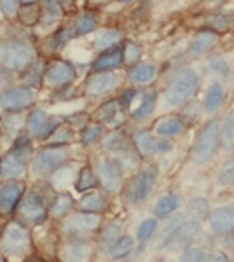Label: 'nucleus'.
I'll return each mask as SVG.
<instances>
[{"mask_svg":"<svg viewBox=\"0 0 234 262\" xmlns=\"http://www.w3.org/2000/svg\"><path fill=\"white\" fill-rule=\"evenodd\" d=\"M98 25H100V21H98L95 12H91V11L80 12L77 18L74 19L75 37H84V35H89V33L96 32Z\"/></svg>","mask_w":234,"mask_h":262,"instance_id":"nucleus-39","label":"nucleus"},{"mask_svg":"<svg viewBox=\"0 0 234 262\" xmlns=\"http://www.w3.org/2000/svg\"><path fill=\"white\" fill-rule=\"evenodd\" d=\"M74 138H75L74 128L65 121L63 124L58 126L56 131L51 135L46 143H51V145H70V143L74 142Z\"/></svg>","mask_w":234,"mask_h":262,"instance_id":"nucleus-45","label":"nucleus"},{"mask_svg":"<svg viewBox=\"0 0 234 262\" xmlns=\"http://www.w3.org/2000/svg\"><path fill=\"white\" fill-rule=\"evenodd\" d=\"M157 96H159V95H157L156 90H148V91L143 93L142 98H140V103L133 108V111L130 112L131 121H135V122L147 121L148 117L152 116V112L156 111Z\"/></svg>","mask_w":234,"mask_h":262,"instance_id":"nucleus-29","label":"nucleus"},{"mask_svg":"<svg viewBox=\"0 0 234 262\" xmlns=\"http://www.w3.org/2000/svg\"><path fill=\"white\" fill-rule=\"evenodd\" d=\"M199 232V219L187 217L180 226L169 236H166L163 242L159 243V247L166 252H182L184 248L194 239V236Z\"/></svg>","mask_w":234,"mask_h":262,"instance_id":"nucleus-15","label":"nucleus"},{"mask_svg":"<svg viewBox=\"0 0 234 262\" xmlns=\"http://www.w3.org/2000/svg\"><path fill=\"white\" fill-rule=\"evenodd\" d=\"M199 86V75L198 72L190 67L178 70L173 79L166 84L163 91V98L169 107H180L185 101H189Z\"/></svg>","mask_w":234,"mask_h":262,"instance_id":"nucleus-7","label":"nucleus"},{"mask_svg":"<svg viewBox=\"0 0 234 262\" xmlns=\"http://www.w3.org/2000/svg\"><path fill=\"white\" fill-rule=\"evenodd\" d=\"M173 150V143L164 137H156L154 142V156L156 154H166V152Z\"/></svg>","mask_w":234,"mask_h":262,"instance_id":"nucleus-55","label":"nucleus"},{"mask_svg":"<svg viewBox=\"0 0 234 262\" xmlns=\"http://www.w3.org/2000/svg\"><path fill=\"white\" fill-rule=\"evenodd\" d=\"M95 252L91 238H61L56 248L59 260L67 262H82L89 260Z\"/></svg>","mask_w":234,"mask_h":262,"instance_id":"nucleus-14","label":"nucleus"},{"mask_svg":"<svg viewBox=\"0 0 234 262\" xmlns=\"http://www.w3.org/2000/svg\"><path fill=\"white\" fill-rule=\"evenodd\" d=\"M70 0H40V9H42V18L40 25L42 28L53 27V25L59 23L65 18L67 6Z\"/></svg>","mask_w":234,"mask_h":262,"instance_id":"nucleus-22","label":"nucleus"},{"mask_svg":"<svg viewBox=\"0 0 234 262\" xmlns=\"http://www.w3.org/2000/svg\"><path fill=\"white\" fill-rule=\"evenodd\" d=\"M39 101V91L28 88L21 82L0 90V112L6 114H25Z\"/></svg>","mask_w":234,"mask_h":262,"instance_id":"nucleus-8","label":"nucleus"},{"mask_svg":"<svg viewBox=\"0 0 234 262\" xmlns=\"http://www.w3.org/2000/svg\"><path fill=\"white\" fill-rule=\"evenodd\" d=\"M75 79H77V72H75V67L70 61L63 60V58H51V60L46 61L42 88L49 91L63 90V88L74 86Z\"/></svg>","mask_w":234,"mask_h":262,"instance_id":"nucleus-12","label":"nucleus"},{"mask_svg":"<svg viewBox=\"0 0 234 262\" xmlns=\"http://www.w3.org/2000/svg\"><path fill=\"white\" fill-rule=\"evenodd\" d=\"M0 262H6V257L2 255V252H0Z\"/></svg>","mask_w":234,"mask_h":262,"instance_id":"nucleus-60","label":"nucleus"},{"mask_svg":"<svg viewBox=\"0 0 234 262\" xmlns=\"http://www.w3.org/2000/svg\"><path fill=\"white\" fill-rule=\"evenodd\" d=\"M157 65L151 61H140V63H135L131 65L130 69L126 72V77H127V82L131 86H147L151 84L154 79L157 77Z\"/></svg>","mask_w":234,"mask_h":262,"instance_id":"nucleus-23","label":"nucleus"},{"mask_svg":"<svg viewBox=\"0 0 234 262\" xmlns=\"http://www.w3.org/2000/svg\"><path fill=\"white\" fill-rule=\"evenodd\" d=\"M72 161V152L69 145H51V143H42L35 147L30 161V173L28 180L39 182L48 180L54 171Z\"/></svg>","mask_w":234,"mask_h":262,"instance_id":"nucleus-5","label":"nucleus"},{"mask_svg":"<svg viewBox=\"0 0 234 262\" xmlns=\"http://www.w3.org/2000/svg\"><path fill=\"white\" fill-rule=\"evenodd\" d=\"M208 260H229V257H225L222 252H215L214 255H210V257H206Z\"/></svg>","mask_w":234,"mask_h":262,"instance_id":"nucleus-56","label":"nucleus"},{"mask_svg":"<svg viewBox=\"0 0 234 262\" xmlns=\"http://www.w3.org/2000/svg\"><path fill=\"white\" fill-rule=\"evenodd\" d=\"M220 147V121L211 119L208 121L203 129L199 131L193 149H190V161L194 164H205L215 156Z\"/></svg>","mask_w":234,"mask_h":262,"instance_id":"nucleus-11","label":"nucleus"},{"mask_svg":"<svg viewBox=\"0 0 234 262\" xmlns=\"http://www.w3.org/2000/svg\"><path fill=\"white\" fill-rule=\"evenodd\" d=\"M122 56H124V63L126 65H135V63H138L140 56H142V49H140V46L137 42H126L124 46H122Z\"/></svg>","mask_w":234,"mask_h":262,"instance_id":"nucleus-50","label":"nucleus"},{"mask_svg":"<svg viewBox=\"0 0 234 262\" xmlns=\"http://www.w3.org/2000/svg\"><path fill=\"white\" fill-rule=\"evenodd\" d=\"M75 210V198L69 191H54L49 203V219L54 222L63 221Z\"/></svg>","mask_w":234,"mask_h":262,"instance_id":"nucleus-18","label":"nucleus"},{"mask_svg":"<svg viewBox=\"0 0 234 262\" xmlns=\"http://www.w3.org/2000/svg\"><path fill=\"white\" fill-rule=\"evenodd\" d=\"M0 182H2V180H0Z\"/></svg>","mask_w":234,"mask_h":262,"instance_id":"nucleus-61","label":"nucleus"},{"mask_svg":"<svg viewBox=\"0 0 234 262\" xmlns=\"http://www.w3.org/2000/svg\"><path fill=\"white\" fill-rule=\"evenodd\" d=\"M121 65H124V56H122V48H112L101 51L96 56V60L91 63V72H114Z\"/></svg>","mask_w":234,"mask_h":262,"instance_id":"nucleus-27","label":"nucleus"},{"mask_svg":"<svg viewBox=\"0 0 234 262\" xmlns=\"http://www.w3.org/2000/svg\"><path fill=\"white\" fill-rule=\"evenodd\" d=\"M39 58L40 51L33 42V35L28 28L16 23L14 27L11 25L0 33V65H4L7 70L19 75Z\"/></svg>","mask_w":234,"mask_h":262,"instance_id":"nucleus-1","label":"nucleus"},{"mask_svg":"<svg viewBox=\"0 0 234 262\" xmlns=\"http://www.w3.org/2000/svg\"><path fill=\"white\" fill-rule=\"evenodd\" d=\"M206 27L214 32H225L234 27V12H215L206 19Z\"/></svg>","mask_w":234,"mask_h":262,"instance_id":"nucleus-44","label":"nucleus"},{"mask_svg":"<svg viewBox=\"0 0 234 262\" xmlns=\"http://www.w3.org/2000/svg\"><path fill=\"white\" fill-rule=\"evenodd\" d=\"M217 185L219 187H231V185H234V158L229 159L222 166L219 177H217Z\"/></svg>","mask_w":234,"mask_h":262,"instance_id":"nucleus-49","label":"nucleus"},{"mask_svg":"<svg viewBox=\"0 0 234 262\" xmlns=\"http://www.w3.org/2000/svg\"><path fill=\"white\" fill-rule=\"evenodd\" d=\"M122 32L117 30V28H103L96 33L95 40H93V46L98 53L101 51H107V49H112V48H117L119 44L122 42Z\"/></svg>","mask_w":234,"mask_h":262,"instance_id":"nucleus-33","label":"nucleus"},{"mask_svg":"<svg viewBox=\"0 0 234 262\" xmlns=\"http://www.w3.org/2000/svg\"><path fill=\"white\" fill-rule=\"evenodd\" d=\"M35 142L27 133H21L0 154V180H28Z\"/></svg>","mask_w":234,"mask_h":262,"instance_id":"nucleus-4","label":"nucleus"},{"mask_svg":"<svg viewBox=\"0 0 234 262\" xmlns=\"http://www.w3.org/2000/svg\"><path fill=\"white\" fill-rule=\"evenodd\" d=\"M25 114H6L2 112L0 116V131L6 135L7 138L12 142L16 137H19L21 133H25Z\"/></svg>","mask_w":234,"mask_h":262,"instance_id":"nucleus-31","label":"nucleus"},{"mask_svg":"<svg viewBox=\"0 0 234 262\" xmlns=\"http://www.w3.org/2000/svg\"><path fill=\"white\" fill-rule=\"evenodd\" d=\"M121 234H124L121 222L112 221L107 224H101L100 229L96 232V250L109 255V250L112 248V245L117 242Z\"/></svg>","mask_w":234,"mask_h":262,"instance_id":"nucleus-24","label":"nucleus"},{"mask_svg":"<svg viewBox=\"0 0 234 262\" xmlns=\"http://www.w3.org/2000/svg\"><path fill=\"white\" fill-rule=\"evenodd\" d=\"M121 4H133V2H137V0H119Z\"/></svg>","mask_w":234,"mask_h":262,"instance_id":"nucleus-59","label":"nucleus"},{"mask_svg":"<svg viewBox=\"0 0 234 262\" xmlns=\"http://www.w3.org/2000/svg\"><path fill=\"white\" fill-rule=\"evenodd\" d=\"M119 75L116 72H91L84 82V95L88 98H101L117 90Z\"/></svg>","mask_w":234,"mask_h":262,"instance_id":"nucleus-16","label":"nucleus"},{"mask_svg":"<svg viewBox=\"0 0 234 262\" xmlns=\"http://www.w3.org/2000/svg\"><path fill=\"white\" fill-rule=\"evenodd\" d=\"M109 206L107 192L98 191V189H91V191L80 192L79 200H75V210L89 213H103Z\"/></svg>","mask_w":234,"mask_h":262,"instance_id":"nucleus-19","label":"nucleus"},{"mask_svg":"<svg viewBox=\"0 0 234 262\" xmlns=\"http://www.w3.org/2000/svg\"><path fill=\"white\" fill-rule=\"evenodd\" d=\"M178 206H180V198H178L175 192L164 194L163 198H159V200L156 201V205H154V217H157L159 221L172 217V215L178 210Z\"/></svg>","mask_w":234,"mask_h":262,"instance_id":"nucleus-37","label":"nucleus"},{"mask_svg":"<svg viewBox=\"0 0 234 262\" xmlns=\"http://www.w3.org/2000/svg\"><path fill=\"white\" fill-rule=\"evenodd\" d=\"M208 213V201L205 198H194L187 203L185 208V217H193V219H201Z\"/></svg>","mask_w":234,"mask_h":262,"instance_id":"nucleus-47","label":"nucleus"},{"mask_svg":"<svg viewBox=\"0 0 234 262\" xmlns=\"http://www.w3.org/2000/svg\"><path fill=\"white\" fill-rule=\"evenodd\" d=\"M133 147L137 150V156L142 159L145 158H151L154 156V142H156V137L151 133L148 129H138L137 133L133 135Z\"/></svg>","mask_w":234,"mask_h":262,"instance_id":"nucleus-35","label":"nucleus"},{"mask_svg":"<svg viewBox=\"0 0 234 262\" xmlns=\"http://www.w3.org/2000/svg\"><path fill=\"white\" fill-rule=\"evenodd\" d=\"M0 252L6 260H27L35 253L33 229L18 219H7L0 229Z\"/></svg>","mask_w":234,"mask_h":262,"instance_id":"nucleus-3","label":"nucleus"},{"mask_svg":"<svg viewBox=\"0 0 234 262\" xmlns=\"http://www.w3.org/2000/svg\"><path fill=\"white\" fill-rule=\"evenodd\" d=\"M98 185L107 194H116L124 185L126 164L121 158L114 154H105L95 164Z\"/></svg>","mask_w":234,"mask_h":262,"instance_id":"nucleus-9","label":"nucleus"},{"mask_svg":"<svg viewBox=\"0 0 234 262\" xmlns=\"http://www.w3.org/2000/svg\"><path fill=\"white\" fill-rule=\"evenodd\" d=\"M157 227H159V219H157V217L143 219V221L138 224L137 234H135V239H137V243L140 245V248L145 247V245L151 242L152 238H154Z\"/></svg>","mask_w":234,"mask_h":262,"instance_id":"nucleus-41","label":"nucleus"},{"mask_svg":"<svg viewBox=\"0 0 234 262\" xmlns=\"http://www.w3.org/2000/svg\"><path fill=\"white\" fill-rule=\"evenodd\" d=\"M185 221V215H182V213H173L172 217H168L166 219V224L163 226V229H161V242H163V239L166 238V236H169L172 234L173 231L177 229L178 226H180L182 222Z\"/></svg>","mask_w":234,"mask_h":262,"instance_id":"nucleus-52","label":"nucleus"},{"mask_svg":"<svg viewBox=\"0 0 234 262\" xmlns=\"http://www.w3.org/2000/svg\"><path fill=\"white\" fill-rule=\"evenodd\" d=\"M220 145L225 150L234 147V111L225 114L224 121L220 122Z\"/></svg>","mask_w":234,"mask_h":262,"instance_id":"nucleus-43","label":"nucleus"},{"mask_svg":"<svg viewBox=\"0 0 234 262\" xmlns=\"http://www.w3.org/2000/svg\"><path fill=\"white\" fill-rule=\"evenodd\" d=\"M54 194V189L51 187L48 180H39L28 184L27 191L21 198L18 208H16L14 219H18L23 224H27L32 229L44 227L49 219V203Z\"/></svg>","mask_w":234,"mask_h":262,"instance_id":"nucleus-2","label":"nucleus"},{"mask_svg":"<svg viewBox=\"0 0 234 262\" xmlns=\"http://www.w3.org/2000/svg\"><path fill=\"white\" fill-rule=\"evenodd\" d=\"M19 7L21 0H0V16L9 23H14Z\"/></svg>","mask_w":234,"mask_h":262,"instance_id":"nucleus-48","label":"nucleus"},{"mask_svg":"<svg viewBox=\"0 0 234 262\" xmlns=\"http://www.w3.org/2000/svg\"><path fill=\"white\" fill-rule=\"evenodd\" d=\"M74 39H77V37H75L74 23L63 25V27L56 28V30L44 40V49L48 54H56L61 49H65Z\"/></svg>","mask_w":234,"mask_h":262,"instance_id":"nucleus-21","label":"nucleus"},{"mask_svg":"<svg viewBox=\"0 0 234 262\" xmlns=\"http://www.w3.org/2000/svg\"><path fill=\"white\" fill-rule=\"evenodd\" d=\"M152 129H154V133L157 137L173 138V137H178L180 133H184L185 122L178 116H164L154 122V128Z\"/></svg>","mask_w":234,"mask_h":262,"instance_id":"nucleus-30","label":"nucleus"},{"mask_svg":"<svg viewBox=\"0 0 234 262\" xmlns=\"http://www.w3.org/2000/svg\"><path fill=\"white\" fill-rule=\"evenodd\" d=\"M137 95H138L137 88L131 86V88H127V90H124L121 95L117 96V101H119V105H121L122 111H127V108H130V105L133 103L135 98H137Z\"/></svg>","mask_w":234,"mask_h":262,"instance_id":"nucleus-53","label":"nucleus"},{"mask_svg":"<svg viewBox=\"0 0 234 262\" xmlns=\"http://www.w3.org/2000/svg\"><path fill=\"white\" fill-rule=\"evenodd\" d=\"M219 42V35L214 30H201L194 35V39L190 40L189 48H187V58H196L203 56L210 51L214 46Z\"/></svg>","mask_w":234,"mask_h":262,"instance_id":"nucleus-26","label":"nucleus"},{"mask_svg":"<svg viewBox=\"0 0 234 262\" xmlns=\"http://www.w3.org/2000/svg\"><path fill=\"white\" fill-rule=\"evenodd\" d=\"M103 135H105L103 124H100V122H88L84 128H80L79 142H80V145H84V147H91L100 142Z\"/></svg>","mask_w":234,"mask_h":262,"instance_id":"nucleus-42","label":"nucleus"},{"mask_svg":"<svg viewBox=\"0 0 234 262\" xmlns=\"http://www.w3.org/2000/svg\"><path fill=\"white\" fill-rule=\"evenodd\" d=\"M101 226V213L74 210L69 217L59 221V238H91Z\"/></svg>","mask_w":234,"mask_h":262,"instance_id":"nucleus-10","label":"nucleus"},{"mask_svg":"<svg viewBox=\"0 0 234 262\" xmlns=\"http://www.w3.org/2000/svg\"><path fill=\"white\" fill-rule=\"evenodd\" d=\"M14 82H18V74H14V72L7 70L4 65H0V90L11 86Z\"/></svg>","mask_w":234,"mask_h":262,"instance_id":"nucleus-54","label":"nucleus"},{"mask_svg":"<svg viewBox=\"0 0 234 262\" xmlns=\"http://www.w3.org/2000/svg\"><path fill=\"white\" fill-rule=\"evenodd\" d=\"M100 145H101V149L112 152L114 156H117V158H121V159H122V156H127L130 152L137 154V150H135V147H133V140H130L122 131H117V129L110 131V133H105L100 140Z\"/></svg>","mask_w":234,"mask_h":262,"instance_id":"nucleus-17","label":"nucleus"},{"mask_svg":"<svg viewBox=\"0 0 234 262\" xmlns=\"http://www.w3.org/2000/svg\"><path fill=\"white\" fill-rule=\"evenodd\" d=\"M74 187L79 194L100 187V185H98L96 171L91 164H84V166L79 168L77 175H75V180H74Z\"/></svg>","mask_w":234,"mask_h":262,"instance_id":"nucleus-34","label":"nucleus"},{"mask_svg":"<svg viewBox=\"0 0 234 262\" xmlns=\"http://www.w3.org/2000/svg\"><path fill=\"white\" fill-rule=\"evenodd\" d=\"M224 100H225V93H224L222 84H219V82L210 84V88L206 90V95H205V111L208 114L217 112L224 105Z\"/></svg>","mask_w":234,"mask_h":262,"instance_id":"nucleus-40","label":"nucleus"},{"mask_svg":"<svg viewBox=\"0 0 234 262\" xmlns=\"http://www.w3.org/2000/svg\"><path fill=\"white\" fill-rule=\"evenodd\" d=\"M46 61H48V58H44V56H40L39 60L33 61L28 69H25L18 75V82L25 84V86H28V88H33V90H37V91H40L42 84H44Z\"/></svg>","mask_w":234,"mask_h":262,"instance_id":"nucleus-28","label":"nucleus"},{"mask_svg":"<svg viewBox=\"0 0 234 262\" xmlns=\"http://www.w3.org/2000/svg\"><path fill=\"white\" fill-rule=\"evenodd\" d=\"M206 250L201 247H185L182 250V255H180V260L184 262H201V260H206Z\"/></svg>","mask_w":234,"mask_h":262,"instance_id":"nucleus-51","label":"nucleus"},{"mask_svg":"<svg viewBox=\"0 0 234 262\" xmlns=\"http://www.w3.org/2000/svg\"><path fill=\"white\" fill-rule=\"evenodd\" d=\"M122 114V108L119 105L117 98L116 100H107L100 105L95 111V119L103 126H110V128H117L116 121L117 117Z\"/></svg>","mask_w":234,"mask_h":262,"instance_id":"nucleus-32","label":"nucleus"},{"mask_svg":"<svg viewBox=\"0 0 234 262\" xmlns=\"http://www.w3.org/2000/svg\"><path fill=\"white\" fill-rule=\"evenodd\" d=\"M32 4H40V0H21V6H32Z\"/></svg>","mask_w":234,"mask_h":262,"instance_id":"nucleus-58","label":"nucleus"},{"mask_svg":"<svg viewBox=\"0 0 234 262\" xmlns=\"http://www.w3.org/2000/svg\"><path fill=\"white\" fill-rule=\"evenodd\" d=\"M135 247H137V239L131 238L130 234H121L117 242L112 245V248L109 250V257L114 260L126 259V257H130L135 252Z\"/></svg>","mask_w":234,"mask_h":262,"instance_id":"nucleus-38","label":"nucleus"},{"mask_svg":"<svg viewBox=\"0 0 234 262\" xmlns=\"http://www.w3.org/2000/svg\"><path fill=\"white\" fill-rule=\"evenodd\" d=\"M157 177H159V170L154 164H147V166L140 168L122 185V198H124V201L131 206H138L142 203H145L147 198L154 191Z\"/></svg>","mask_w":234,"mask_h":262,"instance_id":"nucleus-6","label":"nucleus"},{"mask_svg":"<svg viewBox=\"0 0 234 262\" xmlns=\"http://www.w3.org/2000/svg\"><path fill=\"white\" fill-rule=\"evenodd\" d=\"M206 69L211 72V74L215 75H220V77L227 79L229 75H231V67H229V63L224 60V56H220V54H214V56H210L206 60Z\"/></svg>","mask_w":234,"mask_h":262,"instance_id":"nucleus-46","label":"nucleus"},{"mask_svg":"<svg viewBox=\"0 0 234 262\" xmlns=\"http://www.w3.org/2000/svg\"><path fill=\"white\" fill-rule=\"evenodd\" d=\"M49 117L51 116L44 107H40V105L32 107L27 112V116H25V133H27L33 142H37L39 135L42 133V129H44L46 122L49 121Z\"/></svg>","mask_w":234,"mask_h":262,"instance_id":"nucleus-25","label":"nucleus"},{"mask_svg":"<svg viewBox=\"0 0 234 262\" xmlns=\"http://www.w3.org/2000/svg\"><path fill=\"white\" fill-rule=\"evenodd\" d=\"M40 18H42V9H40V4H32V6H21L19 12L16 16V23L23 28H32L39 27L40 25Z\"/></svg>","mask_w":234,"mask_h":262,"instance_id":"nucleus-36","label":"nucleus"},{"mask_svg":"<svg viewBox=\"0 0 234 262\" xmlns=\"http://www.w3.org/2000/svg\"><path fill=\"white\" fill-rule=\"evenodd\" d=\"M28 187L27 180H2L0 182V219L7 221L16 213L21 198Z\"/></svg>","mask_w":234,"mask_h":262,"instance_id":"nucleus-13","label":"nucleus"},{"mask_svg":"<svg viewBox=\"0 0 234 262\" xmlns=\"http://www.w3.org/2000/svg\"><path fill=\"white\" fill-rule=\"evenodd\" d=\"M208 227L214 234H227L234 231V206H220L208 215Z\"/></svg>","mask_w":234,"mask_h":262,"instance_id":"nucleus-20","label":"nucleus"},{"mask_svg":"<svg viewBox=\"0 0 234 262\" xmlns=\"http://www.w3.org/2000/svg\"><path fill=\"white\" fill-rule=\"evenodd\" d=\"M110 2L112 0H88V4H91V6H107Z\"/></svg>","mask_w":234,"mask_h":262,"instance_id":"nucleus-57","label":"nucleus"}]
</instances>
